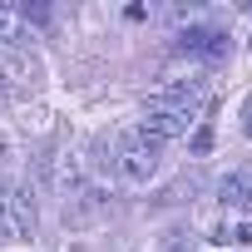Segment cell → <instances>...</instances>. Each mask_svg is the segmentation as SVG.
<instances>
[{
    "mask_svg": "<svg viewBox=\"0 0 252 252\" xmlns=\"http://www.w3.org/2000/svg\"><path fill=\"white\" fill-rule=\"evenodd\" d=\"M114 158H119V173L129 183H149L163 163V144H154L144 129H124L114 139Z\"/></svg>",
    "mask_w": 252,
    "mask_h": 252,
    "instance_id": "cell-1",
    "label": "cell"
},
{
    "mask_svg": "<svg viewBox=\"0 0 252 252\" xmlns=\"http://www.w3.org/2000/svg\"><path fill=\"white\" fill-rule=\"evenodd\" d=\"M149 109H173V114H188L198 119L208 109V79L203 74H183V79H168L149 94Z\"/></svg>",
    "mask_w": 252,
    "mask_h": 252,
    "instance_id": "cell-2",
    "label": "cell"
},
{
    "mask_svg": "<svg viewBox=\"0 0 252 252\" xmlns=\"http://www.w3.org/2000/svg\"><path fill=\"white\" fill-rule=\"evenodd\" d=\"M109 213V193L99 188V183H84V188H74L69 198H64V222L69 227H89V222H99Z\"/></svg>",
    "mask_w": 252,
    "mask_h": 252,
    "instance_id": "cell-3",
    "label": "cell"
},
{
    "mask_svg": "<svg viewBox=\"0 0 252 252\" xmlns=\"http://www.w3.org/2000/svg\"><path fill=\"white\" fill-rule=\"evenodd\" d=\"M188 114H173V109H144V124L139 129L154 139V144H168V139H188Z\"/></svg>",
    "mask_w": 252,
    "mask_h": 252,
    "instance_id": "cell-4",
    "label": "cell"
},
{
    "mask_svg": "<svg viewBox=\"0 0 252 252\" xmlns=\"http://www.w3.org/2000/svg\"><path fill=\"white\" fill-rule=\"evenodd\" d=\"M218 203L252 213V163H242V168H232L227 178H218Z\"/></svg>",
    "mask_w": 252,
    "mask_h": 252,
    "instance_id": "cell-5",
    "label": "cell"
},
{
    "mask_svg": "<svg viewBox=\"0 0 252 252\" xmlns=\"http://www.w3.org/2000/svg\"><path fill=\"white\" fill-rule=\"evenodd\" d=\"M10 232L15 237H35V203H30V183L20 193H10Z\"/></svg>",
    "mask_w": 252,
    "mask_h": 252,
    "instance_id": "cell-6",
    "label": "cell"
},
{
    "mask_svg": "<svg viewBox=\"0 0 252 252\" xmlns=\"http://www.w3.org/2000/svg\"><path fill=\"white\" fill-rule=\"evenodd\" d=\"M0 40L5 45H25V20H20L15 5H5V0H0Z\"/></svg>",
    "mask_w": 252,
    "mask_h": 252,
    "instance_id": "cell-7",
    "label": "cell"
},
{
    "mask_svg": "<svg viewBox=\"0 0 252 252\" xmlns=\"http://www.w3.org/2000/svg\"><path fill=\"white\" fill-rule=\"evenodd\" d=\"M203 45H208V30H203V25H188V30H178V40H173L178 55H198V60H203Z\"/></svg>",
    "mask_w": 252,
    "mask_h": 252,
    "instance_id": "cell-8",
    "label": "cell"
},
{
    "mask_svg": "<svg viewBox=\"0 0 252 252\" xmlns=\"http://www.w3.org/2000/svg\"><path fill=\"white\" fill-rule=\"evenodd\" d=\"M227 55H232V40H227L222 30H208V45H203V60H208V64H222Z\"/></svg>",
    "mask_w": 252,
    "mask_h": 252,
    "instance_id": "cell-9",
    "label": "cell"
},
{
    "mask_svg": "<svg viewBox=\"0 0 252 252\" xmlns=\"http://www.w3.org/2000/svg\"><path fill=\"white\" fill-rule=\"evenodd\" d=\"M213 144H218V139H213V124H203V129H193V139H188V154H193V158H208Z\"/></svg>",
    "mask_w": 252,
    "mask_h": 252,
    "instance_id": "cell-10",
    "label": "cell"
},
{
    "mask_svg": "<svg viewBox=\"0 0 252 252\" xmlns=\"http://www.w3.org/2000/svg\"><path fill=\"white\" fill-rule=\"evenodd\" d=\"M183 193H198V178H178V183L163 193V203H183Z\"/></svg>",
    "mask_w": 252,
    "mask_h": 252,
    "instance_id": "cell-11",
    "label": "cell"
},
{
    "mask_svg": "<svg viewBox=\"0 0 252 252\" xmlns=\"http://www.w3.org/2000/svg\"><path fill=\"white\" fill-rule=\"evenodd\" d=\"M222 242H237V247H247V242H252V222H237L232 232H222Z\"/></svg>",
    "mask_w": 252,
    "mask_h": 252,
    "instance_id": "cell-12",
    "label": "cell"
},
{
    "mask_svg": "<svg viewBox=\"0 0 252 252\" xmlns=\"http://www.w3.org/2000/svg\"><path fill=\"white\" fill-rule=\"evenodd\" d=\"M0 237H10V193L0 188Z\"/></svg>",
    "mask_w": 252,
    "mask_h": 252,
    "instance_id": "cell-13",
    "label": "cell"
},
{
    "mask_svg": "<svg viewBox=\"0 0 252 252\" xmlns=\"http://www.w3.org/2000/svg\"><path fill=\"white\" fill-rule=\"evenodd\" d=\"M242 134L252 139V104H247V119H242Z\"/></svg>",
    "mask_w": 252,
    "mask_h": 252,
    "instance_id": "cell-14",
    "label": "cell"
},
{
    "mask_svg": "<svg viewBox=\"0 0 252 252\" xmlns=\"http://www.w3.org/2000/svg\"><path fill=\"white\" fill-rule=\"evenodd\" d=\"M247 45H252V40H247Z\"/></svg>",
    "mask_w": 252,
    "mask_h": 252,
    "instance_id": "cell-15",
    "label": "cell"
}]
</instances>
